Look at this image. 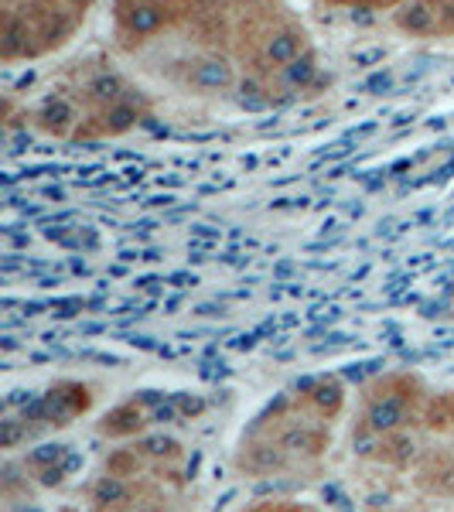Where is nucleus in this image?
Listing matches in <instances>:
<instances>
[{"label": "nucleus", "mask_w": 454, "mask_h": 512, "mask_svg": "<svg viewBox=\"0 0 454 512\" xmlns=\"http://www.w3.org/2000/svg\"><path fill=\"white\" fill-rule=\"evenodd\" d=\"M158 420V410L147 396H134V400H123L110 414L99 417L96 434L106 437V441H130V437H140L147 427Z\"/></svg>", "instance_id": "nucleus-8"}, {"label": "nucleus", "mask_w": 454, "mask_h": 512, "mask_svg": "<svg viewBox=\"0 0 454 512\" xmlns=\"http://www.w3.org/2000/svg\"><path fill=\"white\" fill-rule=\"evenodd\" d=\"M328 4H338V7H362V11H390V7H400L403 0H328Z\"/></svg>", "instance_id": "nucleus-15"}, {"label": "nucleus", "mask_w": 454, "mask_h": 512, "mask_svg": "<svg viewBox=\"0 0 454 512\" xmlns=\"http://www.w3.org/2000/svg\"><path fill=\"white\" fill-rule=\"evenodd\" d=\"M393 24L410 38H454V0H403Z\"/></svg>", "instance_id": "nucleus-7"}, {"label": "nucleus", "mask_w": 454, "mask_h": 512, "mask_svg": "<svg viewBox=\"0 0 454 512\" xmlns=\"http://www.w3.org/2000/svg\"><path fill=\"white\" fill-rule=\"evenodd\" d=\"M93 407V390L79 379H62L48 390L31 410H24L21 431L28 434H41V431H59V427L72 424L76 417L89 414Z\"/></svg>", "instance_id": "nucleus-6"}, {"label": "nucleus", "mask_w": 454, "mask_h": 512, "mask_svg": "<svg viewBox=\"0 0 454 512\" xmlns=\"http://www.w3.org/2000/svg\"><path fill=\"white\" fill-rule=\"evenodd\" d=\"M192 14V0H113V31L127 52L144 48Z\"/></svg>", "instance_id": "nucleus-5"}, {"label": "nucleus", "mask_w": 454, "mask_h": 512, "mask_svg": "<svg viewBox=\"0 0 454 512\" xmlns=\"http://www.w3.org/2000/svg\"><path fill=\"white\" fill-rule=\"evenodd\" d=\"M427 390L414 373H390L379 376L376 383L366 386L362 393V410H359V437H386L400 434L407 427H414L424 420L427 407Z\"/></svg>", "instance_id": "nucleus-3"}, {"label": "nucleus", "mask_w": 454, "mask_h": 512, "mask_svg": "<svg viewBox=\"0 0 454 512\" xmlns=\"http://www.w3.org/2000/svg\"><path fill=\"white\" fill-rule=\"evenodd\" d=\"M233 55L253 82L267 86L315 52L304 24L284 0H250L236 14Z\"/></svg>", "instance_id": "nucleus-1"}, {"label": "nucleus", "mask_w": 454, "mask_h": 512, "mask_svg": "<svg viewBox=\"0 0 454 512\" xmlns=\"http://www.w3.org/2000/svg\"><path fill=\"white\" fill-rule=\"evenodd\" d=\"M181 86L195 93H222L233 86V65L219 52H209L195 62H181Z\"/></svg>", "instance_id": "nucleus-10"}, {"label": "nucleus", "mask_w": 454, "mask_h": 512, "mask_svg": "<svg viewBox=\"0 0 454 512\" xmlns=\"http://www.w3.org/2000/svg\"><path fill=\"white\" fill-rule=\"evenodd\" d=\"M246 512H318L308 502H291V499H263L257 506H250Z\"/></svg>", "instance_id": "nucleus-14"}, {"label": "nucleus", "mask_w": 454, "mask_h": 512, "mask_svg": "<svg viewBox=\"0 0 454 512\" xmlns=\"http://www.w3.org/2000/svg\"><path fill=\"white\" fill-rule=\"evenodd\" d=\"M250 434L263 437V441L287 461L291 472L318 465V461L325 458L328 444H332V434H328L325 420L304 414L301 407H294V400H284L280 407L270 410L267 417H260V424L253 427Z\"/></svg>", "instance_id": "nucleus-4"}, {"label": "nucleus", "mask_w": 454, "mask_h": 512, "mask_svg": "<svg viewBox=\"0 0 454 512\" xmlns=\"http://www.w3.org/2000/svg\"><path fill=\"white\" fill-rule=\"evenodd\" d=\"M35 123H38V130H45V134H52L59 140H72L76 130L82 127V106L76 103V96L55 93L35 110Z\"/></svg>", "instance_id": "nucleus-11"}, {"label": "nucleus", "mask_w": 454, "mask_h": 512, "mask_svg": "<svg viewBox=\"0 0 454 512\" xmlns=\"http://www.w3.org/2000/svg\"><path fill=\"white\" fill-rule=\"evenodd\" d=\"M69 512H72V509H69Z\"/></svg>", "instance_id": "nucleus-16"}, {"label": "nucleus", "mask_w": 454, "mask_h": 512, "mask_svg": "<svg viewBox=\"0 0 454 512\" xmlns=\"http://www.w3.org/2000/svg\"><path fill=\"white\" fill-rule=\"evenodd\" d=\"M420 424L431 434H451L454 431V390L434 393L424 407V420Z\"/></svg>", "instance_id": "nucleus-13"}, {"label": "nucleus", "mask_w": 454, "mask_h": 512, "mask_svg": "<svg viewBox=\"0 0 454 512\" xmlns=\"http://www.w3.org/2000/svg\"><path fill=\"white\" fill-rule=\"evenodd\" d=\"M291 400H294V407L304 410V414L332 424V420L345 410V386L338 383L335 376H318V379H311V383H304Z\"/></svg>", "instance_id": "nucleus-9"}, {"label": "nucleus", "mask_w": 454, "mask_h": 512, "mask_svg": "<svg viewBox=\"0 0 454 512\" xmlns=\"http://www.w3.org/2000/svg\"><path fill=\"white\" fill-rule=\"evenodd\" d=\"M89 0H0V59L31 62L82 28Z\"/></svg>", "instance_id": "nucleus-2"}, {"label": "nucleus", "mask_w": 454, "mask_h": 512, "mask_svg": "<svg viewBox=\"0 0 454 512\" xmlns=\"http://www.w3.org/2000/svg\"><path fill=\"white\" fill-rule=\"evenodd\" d=\"M417 485L434 499L454 502V454L451 451H427L417 465Z\"/></svg>", "instance_id": "nucleus-12"}]
</instances>
